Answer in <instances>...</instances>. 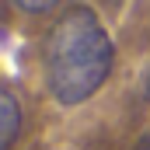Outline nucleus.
Wrapping results in <instances>:
<instances>
[{"label":"nucleus","instance_id":"1","mask_svg":"<svg viewBox=\"0 0 150 150\" xmlns=\"http://www.w3.org/2000/svg\"><path fill=\"white\" fill-rule=\"evenodd\" d=\"M115 63V45L91 7H70L49 28L42 45V67L49 94L74 108L98 94Z\"/></svg>","mask_w":150,"mask_h":150},{"label":"nucleus","instance_id":"2","mask_svg":"<svg viewBox=\"0 0 150 150\" xmlns=\"http://www.w3.org/2000/svg\"><path fill=\"white\" fill-rule=\"evenodd\" d=\"M21 129V112H18V101L14 94H0V150H11L14 147V136Z\"/></svg>","mask_w":150,"mask_h":150},{"label":"nucleus","instance_id":"3","mask_svg":"<svg viewBox=\"0 0 150 150\" xmlns=\"http://www.w3.org/2000/svg\"><path fill=\"white\" fill-rule=\"evenodd\" d=\"M18 11H28V14H49V11H56V4H18Z\"/></svg>","mask_w":150,"mask_h":150},{"label":"nucleus","instance_id":"4","mask_svg":"<svg viewBox=\"0 0 150 150\" xmlns=\"http://www.w3.org/2000/svg\"><path fill=\"white\" fill-rule=\"evenodd\" d=\"M143 94L150 98V67H147V74H143Z\"/></svg>","mask_w":150,"mask_h":150},{"label":"nucleus","instance_id":"5","mask_svg":"<svg viewBox=\"0 0 150 150\" xmlns=\"http://www.w3.org/2000/svg\"><path fill=\"white\" fill-rule=\"evenodd\" d=\"M143 147H147V150H150V133H147V140H143Z\"/></svg>","mask_w":150,"mask_h":150}]
</instances>
